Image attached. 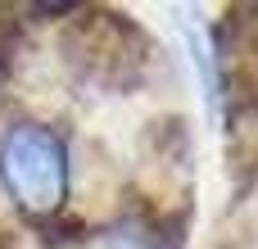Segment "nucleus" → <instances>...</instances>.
I'll return each instance as SVG.
<instances>
[{"label": "nucleus", "mask_w": 258, "mask_h": 249, "mask_svg": "<svg viewBox=\"0 0 258 249\" xmlns=\"http://www.w3.org/2000/svg\"><path fill=\"white\" fill-rule=\"evenodd\" d=\"M9 9L0 5V77L9 73V59H14V45H18V23L14 18H5Z\"/></svg>", "instance_id": "2"}, {"label": "nucleus", "mask_w": 258, "mask_h": 249, "mask_svg": "<svg viewBox=\"0 0 258 249\" xmlns=\"http://www.w3.org/2000/svg\"><path fill=\"white\" fill-rule=\"evenodd\" d=\"M0 181L32 222L54 218L68 200V150H63V141L41 122L9 127L0 141Z\"/></svg>", "instance_id": "1"}]
</instances>
